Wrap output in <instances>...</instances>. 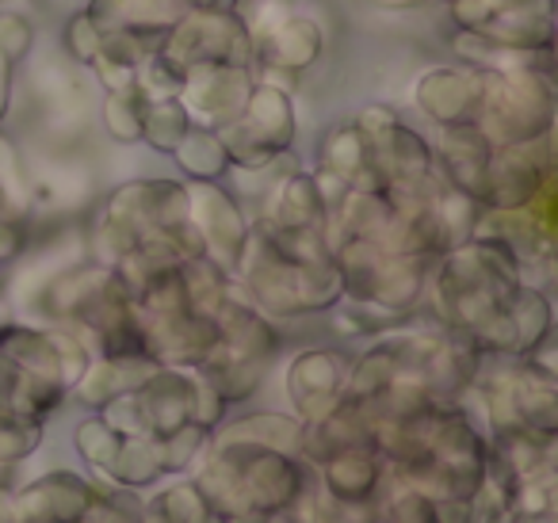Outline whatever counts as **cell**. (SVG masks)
Returning <instances> with one entry per match:
<instances>
[{"instance_id":"1","label":"cell","mask_w":558,"mask_h":523,"mask_svg":"<svg viewBox=\"0 0 558 523\" xmlns=\"http://www.w3.org/2000/svg\"><path fill=\"white\" fill-rule=\"evenodd\" d=\"M93 500H96V482L73 474V470H50V474L27 482L24 489H16V504L24 512V520L77 523Z\"/></svg>"},{"instance_id":"2","label":"cell","mask_w":558,"mask_h":523,"mask_svg":"<svg viewBox=\"0 0 558 523\" xmlns=\"http://www.w3.org/2000/svg\"><path fill=\"white\" fill-rule=\"evenodd\" d=\"M318 485L329 500H375L383 477H387V462L379 459L372 443H356V447H341L322 462Z\"/></svg>"},{"instance_id":"3","label":"cell","mask_w":558,"mask_h":523,"mask_svg":"<svg viewBox=\"0 0 558 523\" xmlns=\"http://www.w3.org/2000/svg\"><path fill=\"white\" fill-rule=\"evenodd\" d=\"M104 477L116 485H126V489H138V492L161 482L165 470H161V459H157L154 436H126L123 443H119L111 466L104 470Z\"/></svg>"},{"instance_id":"4","label":"cell","mask_w":558,"mask_h":523,"mask_svg":"<svg viewBox=\"0 0 558 523\" xmlns=\"http://www.w3.org/2000/svg\"><path fill=\"white\" fill-rule=\"evenodd\" d=\"M154 443H157V459H161L165 477H169V474H187V470H192V462L207 451L210 428L187 421V424H180L177 431H169V436H157Z\"/></svg>"},{"instance_id":"5","label":"cell","mask_w":558,"mask_h":523,"mask_svg":"<svg viewBox=\"0 0 558 523\" xmlns=\"http://www.w3.org/2000/svg\"><path fill=\"white\" fill-rule=\"evenodd\" d=\"M149 504H154L169 523H203L210 515V504L203 500V492L195 489V482L165 485L157 497H149Z\"/></svg>"},{"instance_id":"6","label":"cell","mask_w":558,"mask_h":523,"mask_svg":"<svg viewBox=\"0 0 558 523\" xmlns=\"http://www.w3.org/2000/svg\"><path fill=\"white\" fill-rule=\"evenodd\" d=\"M126 436H119L116 428H111L104 416H93V421H85L77 428V451H81V459L88 462L93 470H108L111 466V459H116V451H119V443H123Z\"/></svg>"},{"instance_id":"7","label":"cell","mask_w":558,"mask_h":523,"mask_svg":"<svg viewBox=\"0 0 558 523\" xmlns=\"http://www.w3.org/2000/svg\"><path fill=\"white\" fill-rule=\"evenodd\" d=\"M0 523H24V512L16 504V489H9V482H0Z\"/></svg>"},{"instance_id":"8","label":"cell","mask_w":558,"mask_h":523,"mask_svg":"<svg viewBox=\"0 0 558 523\" xmlns=\"http://www.w3.org/2000/svg\"><path fill=\"white\" fill-rule=\"evenodd\" d=\"M230 523H303L291 508L283 512H256V515H241V520H230Z\"/></svg>"},{"instance_id":"9","label":"cell","mask_w":558,"mask_h":523,"mask_svg":"<svg viewBox=\"0 0 558 523\" xmlns=\"http://www.w3.org/2000/svg\"><path fill=\"white\" fill-rule=\"evenodd\" d=\"M138 523H169V520H165V515L157 512V508H154V504H149V500H146V508H142Z\"/></svg>"},{"instance_id":"10","label":"cell","mask_w":558,"mask_h":523,"mask_svg":"<svg viewBox=\"0 0 558 523\" xmlns=\"http://www.w3.org/2000/svg\"><path fill=\"white\" fill-rule=\"evenodd\" d=\"M505 523H555V515H509Z\"/></svg>"},{"instance_id":"11","label":"cell","mask_w":558,"mask_h":523,"mask_svg":"<svg viewBox=\"0 0 558 523\" xmlns=\"http://www.w3.org/2000/svg\"><path fill=\"white\" fill-rule=\"evenodd\" d=\"M203 523H230V520H226V515H218V512H210V515H207V520H203Z\"/></svg>"},{"instance_id":"12","label":"cell","mask_w":558,"mask_h":523,"mask_svg":"<svg viewBox=\"0 0 558 523\" xmlns=\"http://www.w3.org/2000/svg\"><path fill=\"white\" fill-rule=\"evenodd\" d=\"M24 523H62V520H24Z\"/></svg>"}]
</instances>
